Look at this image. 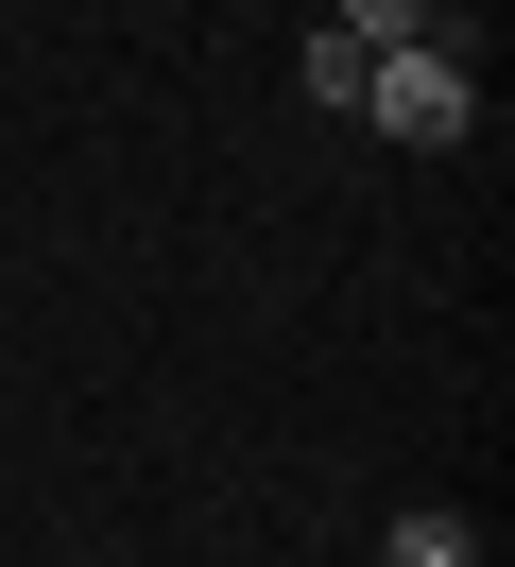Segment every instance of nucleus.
Masks as SVG:
<instances>
[{
    "label": "nucleus",
    "mask_w": 515,
    "mask_h": 567,
    "mask_svg": "<svg viewBox=\"0 0 515 567\" xmlns=\"http://www.w3.org/2000/svg\"><path fill=\"white\" fill-rule=\"evenodd\" d=\"M378 567H481V516L464 498H412V516L378 533Z\"/></svg>",
    "instance_id": "2"
},
{
    "label": "nucleus",
    "mask_w": 515,
    "mask_h": 567,
    "mask_svg": "<svg viewBox=\"0 0 515 567\" xmlns=\"http://www.w3.org/2000/svg\"><path fill=\"white\" fill-rule=\"evenodd\" d=\"M292 70H309V104H327V121L361 104V35H343V18H327V35H309V52H292Z\"/></svg>",
    "instance_id": "3"
},
{
    "label": "nucleus",
    "mask_w": 515,
    "mask_h": 567,
    "mask_svg": "<svg viewBox=\"0 0 515 567\" xmlns=\"http://www.w3.org/2000/svg\"><path fill=\"white\" fill-rule=\"evenodd\" d=\"M343 35H361V52H412V35H430V0H343Z\"/></svg>",
    "instance_id": "4"
},
{
    "label": "nucleus",
    "mask_w": 515,
    "mask_h": 567,
    "mask_svg": "<svg viewBox=\"0 0 515 567\" xmlns=\"http://www.w3.org/2000/svg\"><path fill=\"white\" fill-rule=\"evenodd\" d=\"M343 121H378L395 155H446V138L481 121V35L430 0V35H412V52H361V104H343Z\"/></svg>",
    "instance_id": "1"
}]
</instances>
